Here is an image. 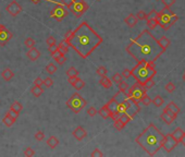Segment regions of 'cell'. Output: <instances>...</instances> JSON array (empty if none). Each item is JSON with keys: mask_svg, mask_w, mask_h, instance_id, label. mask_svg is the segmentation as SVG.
Listing matches in <instances>:
<instances>
[{"mask_svg": "<svg viewBox=\"0 0 185 157\" xmlns=\"http://www.w3.org/2000/svg\"><path fill=\"white\" fill-rule=\"evenodd\" d=\"M24 45L29 49V48H33V47H35L36 43H35V40H34L32 37H28V38H26V39L24 40Z\"/></svg>", "mask_w": 185, "mask_h": 157, "instance_id": "41", "label": "cell"}, {"mask_svg": "<svg viewBox=\"0 0 185 157\" xmlns=\"http://www.w3.org/2000/svg\"><path fill=\"white\" fill-rule=\"evenodd\" d=\"M35 140L36 141H38V142H42V141H44V139H45V133L43 131H37L35 133Z\"/></svg>", "mask_w": 185, "mask_h": 157, "instance_id": "44", "label": "cell"}, {"mask_svg": "<svg viewBox=\"0 0 185 157\" xmlns=\"http://www.w3.org/2000/svg\"><path fill=\"white\" fill-rule=\"evenodd\" d=\"M15 121H17V120H15L9 113H7L6 115H4L3 119H2V122L4 123V126L8 127V128H11V127L15 123Z\"/></svg>", "mask_w": 185, "mask_h": 157, "instance_id": "21", "label": "cell"}, {"mask_svg": "<svg viewBox=\"0 0 185 157\" xmlns=\"http://www.w3.org/2000/svg\"><path fill=\"white\" fill-rule=\"evenodd\" d=\"M163 139L164 135L162 132L154 123H149L147 128L136 136L135 142L148 155L154 156L162 149Z\"/></svg>", "mask_w": 185, "mask_h": 157, "instance_id": "3", "label": "cell"}, {"mask_svg": "<svg viewBox=\"0 0 185 157\" xmlns=\"http://www.w3.org/2000/svg\"><path fill=\"white\" fill-rule=\"evenodd\" d=\"M146 92H147V90H146L141 84L136 82L134 85L131 86V88L127 90V93L125 94V97H130V98H133V99H135V101L139 102L141 97L143 96L144 94H146Z\"/></svg>", "mask_w": 185, "mask_h": 157, "instance_id": "10", "label": "cell"}, {"mask_svg": "<svg viewBox=\"0 0 185 157\" xmlns=\"http://www.w3.org/2000/svg\"><path fill=\"white\" fill-rule=\"evenodd\" d=\"M86 105H87L86 101L81 96V94H79V93L72 94V96L67 101L68 108L71 109L74 113H81V110H83V109L85 108Z\"/></svg>", "mask_w": 185, "mask_h": 157, "instance_id": "6", "label": "cell"}, {"mask_svg": "<svg viewBox=\"0 0 185 157\" xmlns=\"http://www.w3.org/2000/svg\"><path fill=\"white\" fill-rule=\"evenodd\" d=\"M137 21H138V19L136 18V15L135 14H133V13H131V14H129L126 18L124 19V22H125V24H126L129 27H134L137 24Z\"/></svg>", "mask_w": 185, "mask_h": 157, "instance_id": "19", "label": "cell"}, {"mask_svg": "<svg viewBox=\"0 0 185 157\" xmlns=\"http://www.w3.org/2000/svg\"><path fill=\"white\" fill-rule=\"evenodd\" d=\"M51 57L56 60V62H58V65H63V63L67 61V58H65L64 54H63L62 51L59 50L58 48H57L56 51L51 55Z\"/></svg>", "mask_w": 185, "mask_h": 157, "instance_id": "17", "label": "cell"}, {"mask_svg": "<svg viewBox=\"0 0 185 157\" xmlns=\"http://www.w3.org/2000/svg\"><path fill=\"white\" fill-rule=\"evenodd\" d=\"M158 11L156 10H152L149 13L147 14V17H146V20H149V19H157L158 18Z\"/></svg>", "mask_w": 185, "mask_h": 157, "instance_id": "46", "label": "cell"}, {"mask_svg": "<svg viewBox=\"0 0 185 157\" xmlns=\"http://www.w3.org/2000/svg\"><path fill=\"white\" fill-rule=\"evenodd\" d=\"M31 2H33V3H39L42 0H29Z\"/></svg>", "mask_w": 185, "mask_h": 157, "instance_id": "59", "label": "cell"}, {"mask_svg": "<svg viewBox=\"0 0 185 157\" xmlns=\"http://www.w3.org/2000/svg\"><path fill=\"white\" fill-rule=\"evenodd\" d=\"M96 73H97L99 76H106L107 73H108V70H107V68H105L104 65H101V67L97 68V70H96Z\"/></svg>", "mask_w": 185, "mask_h": 157, "instance_id": "40", "label": "cell"}, {"mask_svg": "<svg viewBox=\"0 0 185 157\" xmlns=\"http://www.w3.org/2000/svg\"><path fill=\"white\" fill-rule=\"evenodd\" d=\"M10 109H13L14 111L20 113L22 111V109H23V106H22V104L20 103V102H14V103L10 106Z\"/></svg>", "mask_w": 185, "mask_h": 157, "instance_id": "38", "label": "cell"}, {"mask_svg": "<svg viewBox=\"0 0 185 157\" xmlns=\"http://www.w3.org/2000/svg\"><path fill=\"white\" fill-rule=\"evenodd\" d=\"M13 34L4 25L0 24V46H6L9 40L12 38Z\"/></svg>", "mask_w": 185, "mask_h": 157, "instance_id": "12", "label": "cell"}, {"mask_svg": "<svg viewBox=\"0 0 185 157\" xmlns=\"http://www.w3.org/2000/svg\"><path fill=\"white\" fill-rule=\"evenodd\" d=\"M183 80H184V81H185V73H184V76H183Z\"/></svg>", "mask_w": 185, "mask_h": 157, "instance_id": "60", "label": "cell"}, {"mask_svg": "<svg viewBox=\"0 0 185 157\" xmlns=\"http://www.w3.org/2000/svg\"><path fill=\"white\" fill-rule=\"evenodd\" d=\"M158 44L160 45L161 48L163 49L164 51H166L167 49H168V47L170 46L171 42H170V39H169V38L166 37V36H161V37L158 39Z\"/></svg>", "mask_w": 185, "mask_h": 157, "instance_id": "23", "label": "cell"}, {"mask_svg": "<svg viewBox=\"0 0 185 157\" xmlns=\"http://www.w3.org/2000/svg\"><path fill=\"white\" fill-rule=\"evenodd\" d=\"M31 93L35 97H39V96H42V94L44 93V88H43V86H36V85H34L33 87L31 88Z\"/></svg>", "mask_w": 185, "mask_h": 157, "instance_id": "27", "label": "cell"}, {"mask_svg": "<svg viewBox=\"0 0 185 157\" xmlns=\"http://www.w3.org/2000/svg\"><path fill=\"white\" fill-rule=\"evenodd\" d=\"M124 127H125V124L123 123L122 121H121L120 119H116V120H113V128L116 129V130H118V131H122L123 129H124Z\"/></svg>", "mask_w": 185, "mask_h": 157, "instance_id": "32", "label": "cell"}, {"mask_svg": "<svg viewBox=\"0 0 185 157\" xmlns=\"http://www.w3.org/2000/svg\"><path fill=\"white\" fill-rule=\"evenodd\" d=\"M6 10L10 15H12V17H17V15H19L20 13H21L22 6L18 1L12 0V1H11L10 3L6 7Z\"/></svg>", "mask_w": 185, "mask_h": 157, "instance_id": "13", "label": "cell"}, {"mask_svg": "<svg viewBox=\"0 0 185 157\" xmlns=\"http://www.w3.org/2000/svg\"><path fill=\"white\" fill-rule=\"evenodd\" d=\"M68 81H69V83L76 91H81L82 88H84V86H85V82L81 78H77V76H75V78H69Z\"/></svg>", "mask_w": 185, "mask_h": 157, "instance_id": "15", "label": "cell"}, {"mask_svg": "<svg viewBox=\"0 0 185 157\" xmlns=\"http://www.w3.org/2000/svg\"><path fill=\"white\" fill-rule=\"evenodd\" d=\"M119 119H120L121 121H122L123 123H124L125 126H126V124L129 123V122L132 120V118L130 117V116L127 115V113H121V115H120V117H119Z\"/></svg>", "mask_w": 185, "mask_h": 157, "instance_id": "39", "label": "cell"}, {"mask_svg": "<svg viewBox=\"0 0 185 157\" xmlns=\"http://www.w3.org/2000/svg\"><path fill=\"white\" fill-rule=\"evenodd\" d=\"M87 115L90 116V117H95V116L97 115V110H96L95 107H90V108L87 109Z\"/></svg>", "mask_w": 185, "mask_h": 157, "instance_id": "51", "label": "cell"}, {"mask_svg": "<svg viewBox=\"0 0 185 157\" xmlns=\"http://www.w3.org/2000/svg\"><path fill=\"white\" fill-rule=\"evenodd\" d=\"M48 47H49V48H48V50H49L50 55L54 54V52L56 51V49L58 48V46H57V44H56V45H51V46H48Z\"/></svg>", "mask_w": 185, "mask_h": 157, "instance_id": "57", "label": "cell"}, {"mask_svg": "<svg viewBox=\"0 0 185 157\" xmlns=\"http://www.w3.org/2000/svg\"><path fill=\"white\" fill-rule=\"evenodd\" d=\"M90 156L92 157H96V156H104V154H102V152L100 151L99 149H95L94 151L92 152V154H90Z\"/></svg>", "mask_w": 185, "mask_h": 157, "instance_id": "52", "label": "cell"}, {"mask_svg": "<svg viewBox=\"0 0 185 157\" xmlns=\"http://www.w3.org/2000/svg\"><path fill=\"white\" fill-rule=\"evenodd\" d=\"M45 71H46L48 74H50V76H51V74H54L57 72V67L54 65V63L49 62L46 65V68H45Z\"/></svg>", "mask_w": 185, "mask_h": 157, "instance_id": "31", "label": "cell"}, {"mask_svg": "<svg viewBox=\"0 0 185 157\" xmlns=\"http://www.w3.org/2000/svg\"><path fill=\"white\" fill-rule=\"evenodd\" d=\"M64 40L68 46L73 48L81 58L86 59L102 44V37L87 22H82L73 31L65 33Z\"/></svg>", "mask_w": 185, "mask_h": 157, "instance_id": "1", "label": "cell"}, {"mask_svg": "<svg viewBox=\"0 0 185 157\" xmlns=\"http://www.w3.org/2000/svg\"><path fill=\"white\" fill-rule=\"evenodd\" d=\"M157 71L155 68V62H147V61H138L137 65L131 70V74L136 82L143 84L148 79H152L156 76Z\"/></svg>", "mask_w": 185, "mask_h": 157, "instance_id": "4", "label": "cell"}, {"mask_svg": "<svg viewBox=\"0 0 185 157\" xmlns=\"http://www.w3.org/2000/svg\"><path fill=\"white\" fill-rule=\"evenodd\" d=\"M122 76L123 78H125V79H129L130 76H132V74H131V70H129V69H124L122 71Z\"/></svg>", "mask_w": 185, "mask_h": 157, "instance_id": "54", "label": "cell"}, {"mask_svg": "<svg viewBox=\"0 0 185 157\" xmlns=\"http://www.w3.org/2000/svg\"><path fill=\"white\" fill-rule=\"evenodd\" d=\"M152 103L156 107H161L163 105V98H162L160 95H157V96H155L154 99H152Z\"/></svg>", "mask_w": 185, "mask_h": 157, "instance_id": "34", "label": "cell"}, {"mask_svg": "<svg viewBox=\"0 0 185 157\" xmlns=\"http://www.w3.org/2000/svg\"><path fill=\"white\" fill-rule=\"evenodd\" d=\"M98 113H99V115L101 116L104 119H108V118L111 117V111H110V109L108 108L107 104L104 105V106H102L101 108L98 110Z\"/></svg>", "mask_w": 185, "mask_h": 157, "instance_id": "22", "label": "cell"}, {"mask_svg": "<svg viewBox=\"0 0 185 157\" xmlns=\"http://www.w3.org/2000/svg\"><path fill=\"white\" fill-rule=\"evenodd\" d=\"M141 85H143L144 87L146 88V90H150V88H152V87H154V85H155V80H154V78L148 79L147 81L144 82Z\"/></svg>", "mask_w": 185, "mask_h": 157, "instance_id": "37", "label": "cell"}, {"mask_svg": "<svg viewBox=\"0 0 185 157\" xmlns=\"http://www.w3.org/2000/svg\"><path fill=\"white\" fill-rule=\"evenodd\" d=\"M23 155L26 156V157H32V156L35 155V151H34L33 149H31V147H27V149H24Z\"/></svg>", "mask_w": 185, "mask_h": 157, "instance_id": "45", "label": "cell"}, {"mask_svg": "<svg viewBox=\"0 0 185 157\" xmlns=\"http://www.w3.org/2000/svg\"><path fill=\"white\" fill-rule=\"evenodd\" d=\"M161 2L163 3L164 7H168V8H171L173 4L175 3V0H161Z\"/></svg>", "mask_w": 185, "mask_h": 157, "instance_id": "50", "label": "cell"}, {"mask_svg": "<svg viewBox=\"0 0 185 157\" xmlns=\"http://www.w3.org/2000/svg\"><path fill=\"white\" fill-rule=\"evenodd\" d=\"M177 144H179V143L177 142V140L173 138L172 134H171V133H169V134H167V135H164L163 143H162V147L166 149L167 153H171V152H172L173 149L177 147Z\"/></svg>", "mask_w": 185, "mask_h": 157, "instance_id": "11", "label": "cell"}, {"mask_svg": "<svg viewBox=\"0 0 185 157\" xmlns=\"http://www.w3.org/2000/svg\"><path fill=\"white\" fill-rule=\"evenodd\" d=\"M168 107L169 109H170L171 111H172V113H174L175 115H179L180 113H181V109H180V107L177 106V104L175 103H173V102H170V103L168 104Z\"/></svg>", "mask_w": 185, "mask_h": 157, "instance_id": "29", "label": "cell"}, {"mask_svg": "<svg viewBox=\"0 0 185 157\" xmlns=\"http://www.w3.org/2000/svg\"><path fill=\"white\" fill-rule=\"evenodd\" d=\"M34 85L43 86V85H44V80H43L42 78H36L35 80H34Z\"/></svg>", "mask_w": 185, "mask_h": 157, "instance_id": "53", "label": "cell"}, {"mask_svg": "<svg viewBox=\"0 0 185 157\" xmlns=\"http://www.w3.org/2000/svg\"><path fill=\"white\" fill-rule=\"evenodd\" d=\"M125 50L137 62L141 60L155 62L164 52L158 44V39L150 33L149 29H144L137 37L131 39Z\"/></svg>", "mask_w": 185, "mask_h": 157, "instance_id": "2", "label": "cell"}, {"mask_svg": "<svg viewBox=\"0 0 185 157\" xmlns=\"http://www.w3.org/2000/svg\"><path fill=\"white\" fill-rule=\"evenodd\" d=\"M57 46H58V49H59V50H60V51H62L64 55L67 54L68 51H69V48H70V47L68 46V44H67V43H65V40H64V39H63L62 42H60V44H59V45H57Z\"/></svg>", "mask_w": 185, "mask_h": 157, "instance_id": "33", "label": "cell"}, {"mask_svg": "<svg viewBox=\"0 0 185 157\" xmlns=\"http://www.w3.org/2000/svg\"><path fill=\"white\" fill-rule=\"evenodd\" d=\"M47 145L50 147V149H56L59 145V140L58 138H56L54 135H51L49 139L47 140Z\"/></svg>", "mask_w": 185, "mask_h": 157, "instance_id": "25", "label": "cell"}, {"mask_svg": "<svg viewBox=\"0 0 185 157\" xmlns=\"http://www.w3.org/2000/svg\"><path fill=\"white\" fill-rule=\"evenodd\" d=\"M180 143H182V144L185 146V132H184V134H183V136H182V139H181V142Z\"/></svg>", "mask_w": 185, "mask_h": 157, "instance_id": "58", "label": "cell"}, {"mask_svg": "<svg viewBox=\"0 0 185 157\" xmlns=\"http://www.w3.org/2000/svg\"><path fill=\"white\" fill-rule=\"evenodd\" d=\"M118 87H119V92L120 93H123V94H126L127 93V90H129V85H127L126 82H124L122 80V81L120 82V83L118 84Z\"/></svg>", "mask_w": 185, "mask_h": 157, "instance_id": "30", "label": "cell"}, {"mask_svg": "<svg viewBox=\"0 0 185 157\" xmlns=\"http://www.w3.org/2000/svg\"><path fill=\"white\" fill-rule=\"evenodd\" d=\"M8 113H10V115L12 116V117L14 118L15 120H17V119H18V117H19V113H17V111H14V110H13V109H10V108H9V111H8Z\"/></svg>", "mask_w": 185, "mask_h": 157, "instance_id": "55", "label": "cell"}, {"mask_svg": "<svg viewBox=\"0 0 185 157\" xmlns=\"http://www.w3.org/2000/svg\"><path fill=\"white\" fill-rule=\"evenodd\" d=\"M146 21H147V27L149 31H152V29H155L159 25L157 19H149V20H146Z\"/></svg>", "mask_w": 185, "mask_h": 157, "instance_id": "28", "label": "cell"}, {"mask_svg": "<svg viewBox=\"0 0 185 157\" xmlns=\"http://www.w3.org/2000/svg\"><path fill=\"white\" fill-rule=\"evenodd\" d=\"M172 14H174V12H173L170 8H168V7H164L161 12L158 13V18H157L158 24H159V26L162 27L163 31H168L171 27L169 25V21H170V17Z\"/></svg>", "mask_w": 185, "mask_h": 157, "instance_id": "8", "label": "cell"}, {"mask_svg": "<svg viewBox=\"0 0 185 157\" xmlns=\"http://www.w3.org/2000/svg\"><path fill=\"white\" fill-rule=\"evenodd\" d=\"M68 14H69V9L65 6H63L61 2L60 3H56V6L50 11V17L56 20L57 22H61L63 19L68 17Z\"/></svg>", "mask_w": 185, "mask_h": 157, "instance_id": "9", "label": "cell"}, {"mask_svg": "<svg viewBox=\"0 0 185 157\" xmlns=\"http://www.w3.org/2000/svg\"><path fill=\"white\" fill-rule=\"evenodd\" d=\"M67 76H69V78H75V76H79V71H77L76 68L71 67V68H69V69H68Z\"/></svg>", "mask_w": 185, "mask_h": 157, "instance_id": "35", "label": "cell"}, {"mask_svg": "<svg viewBox=\"0 0 185 157\" xmlns=\"http://www.w3.org/2000/svg\"><path fill=\"white\" fill-rule=\"evenodd\" d=\"M44 85L46 86L47 88L52 87V85H54V80L51 78H46L44 80Z\"/></svg>", "mask_w": 185, "mask_h": 157, "instance_id": "47", "label": "cell"}, {"mask_svg": "<svg viewBox=\"0 0 185 157\" xmlns=\"http://www.w3.org/2000/svg\"><path fill=\"white\" fill-rule=\"evenodd\" d=\"M146 17H147V14H146V12L145 11H143V10H139L137 12V14H136V18H137L138 20H141V21L146 20Z\"/></svg>", "mask_w": 185, "mask_h": 157, "instance_id": "48", "label": "cell"}, {"mask_svg": "<svg viewBox=\"0 0 185 157\" xmlns=\"http://www.w3.org/2000/svg\"><path fill=\"white\" fill-rule=\"evenodd\" d=\"M1 76H2V79H3L6 82H9V81H11V80L13 79V76H14V72H13L12 70L10 69V68H6L4 70H2Z\"/></svg>", "mask_w": 185, "mask_h": 157, "instance_id": "20", "label": "cell"}, {"mask_svg": "<svg viewBox=\"0 0 185 157\" xmlns=\"http://www.w3.org/2000/svg\"><path fill=\"white\" fill-rule=\"evenodd\" d=\"M73 136L76 139L77 141H82L87 136V132L82 126H79L74 131H73Z\"/></svg>", "mask_w": 185, "mask_h": 157, "instance_id": "16", "label": "cell"}, {"mask_svg": "<svg viewBox=\"0 0 185 157\" xmlns=\"http://www.w3.org/2000/svg\"><path fill=\"white\" fill-rule=\"evenodd\" d=\"M164 88H166V91H167L168 93H173V92L175 91V84L172 83V82H169V83L166 84Z\"/></svg>", "mask_w": 185, "mask_h": 157, "instance_id": "43", "label": "cell"}, {"mask_svg": "<svg viewBox=\"0 0 185 157\" xmlns=\"http://www.w3.org/2000/svg\"><path fill=\"white\" fill-rule=\"evenodd\" d=\"M26 56L31 61H35L40 57V51L38 49H36L35 47H33V48L28 49V51L26 52Z\"/></svg>", "mask_w": 185, "mask_h": 157, "instance_id": "18", "label": "cell"}, {"mask_svg": "<svg viewBox=\"0 0 185 157\" xmlns=\"http://www.w3.org/2000/svg\"><path fill=\"white\" fill-rule=\"evenodd\" d=\"M161 120L164 122L166 124H171L173 121H174L175 119H177V115H175L174 113H172V111L170 110V109L168 108V107H166V108L163 109V111H162L161 113Z\"/></svg>", "mask_w": 185, "mask_h": 157, "instance_id": "14", "label": "cell"}, {"mask_svg": "<svg viewBox=\"0 0 185 157\" xmlns=\"http://www.w3.org/2000/svg\"><path fill=\"white\" fill-rule=\"evenodd\" d=\"M46 44L48 46H51V45H56L57 44V40L54 36H48L47 39H46Z\"/></svg>", "mask_w": 185, "mask_h": 157, "instance_id": "49", "label": "cell"}, {"mask_svg": "<svg viewBox=\"0 0 185 157\" xmlns=\"http://www.w3.org/2000/svg\"><path fill=\"white\" fill-rule=\"evenodd\" d=\"M116 111L119 113H127L132 119L135 118V116L141 111V106H139V102L135 101L133 98L126 97L124 101L118 103L116 106Z\"/></svg>", "mask_w": 185, "mask_h": 157, "instance_id": "5", "label": "cell"}, {"mask_svg": "<svg viewBox=\"0 0 185 157\" xmlns=\"http://www.w3.org/2000/svg\"><path fill=\"white\" fill-rule=\"evenodd\" d=\"M99 84L105 88H111L112 86V81L108 78V76H101V79L99 80Z\"/></svg>", "mask_w": 185, "mask_h": 157, "instance_id": "24", "label": "cell"}, {"mask_svg": "<svg viewBox=\"0 0 185 157\" xmlns=\"http://www.w3.org/2000/svg\"><path fill=\"white\" fill-rule=\"evenodd\" d=\"M72 2H73V0H61V3L67 7V8H69L71 4H72Z\"/></svg>", "mask_w": 185, "mask_h": 157, "instance_id": "56", "label": "cell"}, {"mask_svg": "<svg viewBox=\"0 0 185 157\" xmlns=\"http://www.w3.org/2000/svg\"><path fill=\"white\" fill-rule=\"evenodd\" d=\"M122 80H123V76H122V74H120V73H115L112 76V78H111L112 83H116V84H119Z\"/></svg>", "mask_w": 185, "mask_h": 157, "instance_id": "42", "label": "cell"}, {"mask_svg": "<svg viewBox=\"0 0 185 157\" xmlns=\"http://www.w3.org/2000/svg\"><path fill=\"white\" fill-rule=\"evenodd\" d=\"M171 134H172L173 138H174L175 140H177V143H180V142H181L182 136H183V134H184V131L182 130L181 128H177V129H175V130L173 131Z\"/></svg>", "mask_w": 185, "mask_h": 157, "instance_id": "26", "label": "cell"}, {"mask_svg": "<svg viewBox=\"0 0 185 157\" xmlns=\"http://www.w3.org/2000/svg\"><path fill=\"white\" fill-rule=\"evenodd\" d=\"M68 9L70 12H72L73 15H75L76 18H81L90 9V6L84 0H73L72 4Z\"/></svg>", "mask_w": 185, "mask_h": 157, "instance_id": "7", "label": "cell"}, {"mask_svg": "<svg viewBox=\"0 0 185 157\" xmlns=\"http://www.w3.org/2000/svg\"><path fill=\"white\" fill-rule=\"evenodd\" d=\"M139 102H141V103L143 104L144 106H149V105L152 104V98H150V97L148 96L147 94H144L143 96L141 97Z\"/></svg>", "mask_w": 185, "mask_h": 157, "instance_id": "36", "label": "cell"}]
</instances>
